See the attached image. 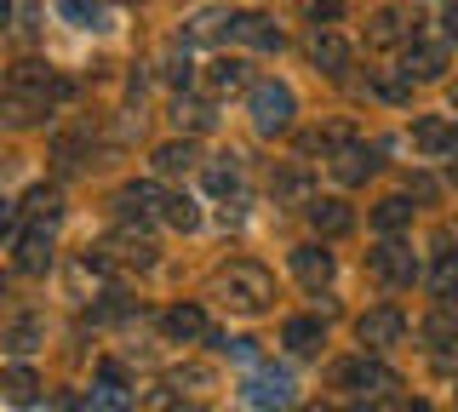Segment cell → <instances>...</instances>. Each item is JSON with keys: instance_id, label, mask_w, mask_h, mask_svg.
Listing matches in <instances>:
<instances>
[{"instance_id": "cell-2", "label": "cell", "mask_w": 458, "mask_h": 412, "mask_svg": "<svg viewBox=\"0 0 458 412\" xmlns=\"http://www.w3.org/2000/svg\"><path fill=\"white\" fill-rule=\"evenodd\" d=\"M247 115H252V126H258L264 138H281V132H293L298 97H293V87H286V80H252Z\"/></svg>"}, {"instance_id": "cell-8", "label": "cell", "mask_w": 458, "mask_h": 412, "mask_svg": "<svg viewBox=\"0 0 458 412\" xmlns=\"http://www.w3.org/2000/svg\"><path fill=\"white\" fill-rule=\"evenodd\" d=\"M247 401L264 407V412H286L293 407V373H281V366H258L247 378Z\"/></svg>"}, {"instance_id": "cell-13", "label": "cell", "mask_w": 458, "mask_h": 412, "mask_svg": "<svg viewBox=\"0 0 458 412\" xmlns=\"http://www.w3.org/2000/svg\"><path fill=\"white\" fill-rule=\"evenodd\" d=\"M412 149L419 155H458V132L447 115H419L412 121Z\"/></svg>"}, {"instance_id": "cell-17", "label": "cell", "mask_w": 458, "mask_h": 412, "mask_svg": "<svg viewBox=\"0 0 458 412\" xmlns=\"http://www.w3.org/2000/svg\"><path fill=\"white\" fill-rule=\"evenodd\" d=\"M327 166H333V178H338V183H367L372 172H378V149H367V144H350V149H338Z\"/></svg>"}, {"instance_id": "cell-36", "label": "cell", "mask_w": 458, "mask_h": 412, "mask_svg": "<svg viewBox=\"0 0 458 412\" xmlns=\"http://www.w3.org/2000/svg\"><path fill=\"white\" fill-rule=\"evenodd\" d=\"M149 412H195L190 401H178L172 390H149Z\"/></svg>"}, {"instance_id": "cell-40", "label": "cell", "mask_w": 458, "mask_h": 412, "mask_svg": "<svg viewBox=\"0 0 458 412\" xmlns=\"http://www.w3.org/2000/svg\"><path fill=\"white\" fill-rule=\"evenodd\" d=\"M447 172H453V183H458V155H453V166H447Z\"/></svg>"}, {"instance_id": "cell-4", "label": "cell", "mask_w": 458, "mask_h": 412, "mask_svg": "<svg viewBox=\"0 0 458 412\" xmlns=\"http://www.w3.org/2000/svg\"><path fill=\"white\" fill-rule=\"evenodd\" d=\"M355 338H361V349L384 355V349H395L401 338H407V315H401L395 304H378V309H367V315L355 321Z\"/></svg>"}, {"instance_id": "cell-1", "label": "cell", "mask_w": 458, "mask_h": 412, "mask_svg": "<svg viewBox=\"0 0 458 412\" xmlns=\"http://www.w3.org/2000/svg\"><path fill=\"white\" fill-rule=\"evenodd\" d=\"M212 292H218V304L235 309V315H264V309L276 304V275H269L264 264H252V258H235V264L218 269Z\"/></svg>"}, {"instance_id": "cell-23", "label": "cell", "mask_w": 458, "mask_h": 412, "mask_svg": "<svg viewBox=\"0 0 458 412\" xmlns=\"http://www.w3.org/2000/svg\"><path fill=\"white\" fill-rule=\"evenodd\" d=\"M247 80H252V75H247V63H241V58H212V63H207V92H218V97H224V92H241Z\"/></svg>"}, {"instance_id": "cell-22", "label": "cell", "mask_w": 458, "mask_h": 412, "mask_svg": "<svg viewBox=\"0 0 458 412\" xmlns=\"http://www.w3.org/2000/svg\"><path fill=\"white\" fill-rule=\"evenodd\" d=\"M429 287H436L441 304H453V298H458V252L447 247V240L436 247V269H429Z\"/></svg>"}, {"instance_id": "cell-24", "label": "cell", "mask_w": 458, "mask_h": 412, "mask_svg": "<svg viewBox=\"0 0 458 412\" xmlns=\"http://www.w3.org/2000/svg\"><path fill=\"white\" fill-rule=\"evenodd\" d=\"M172 121H178V132H212V126H218V109L200 104V97H178V104H172Z\"/></svg>"}, {"instance_id": "cell-35", "label": "cell", "mask_w": 458, "mask_h": 412, "mask_svg": "<svg viewBox=\"0 0 458 412\" xmlns=\"http://www.w3.org/2000/svg\"><path fill=\"white\" fill-rule=\"evenodd\" d=\"M57 206H64V201H57V189H35V195L23 201V212H29L35 223H52V218H57Z\"/></svg>"}, {"instance_id": "cell-28", "label": "cell", "mask_w": 458, "mask_h": 412, "mask_svg": "<svg viewBox=\"0 0 458 412\" xmlns=\"http://www.w3.org/2000/svg\"><path fill=\"white\" fill-rule=\"evenodd\" d=\"M207 189L212 195H235L241 189V155H218V161L207 166Z\"/></svg>"}, {"instance_id": "cell-5", "label": "cell", "mask_w": 458, "mask_h": 412, "mask_svg": "<svg viewBox=\"0 0 458 412\" xmlns=\"http://www.w3.org/2000/svg\"><path fill=\"white\" fill-rule=\"evenodd\" d=\"M12 269L18 275H47L52 269V223H35V230L12 235Z\"/></svg>"}, {"instance_id": "cell-18", "label": "cell", "mask_w": 458, "mask_h": 412, "mask_svg": "<svg viewBox=\"0 0 458 412\" xmlns=\"http://www.w3.org/2000/svg\"><path fill=\"white\" fill-rule=\"evenodd\" d=\"M281 344L293 349V355H315V349L327 344V321L321 315H293V321L281 326Z\"/></svg>"}, {"instance_id": "cell-14", "label": "cell", "mask_w": 458, "mask_h": 412, "mask_svg": "<svg viewBox=\"0 0 458 412\" xmlns=\"http://www.w3.org/2000/svg\"><path fill=\"white\" fill-rule=\"evenodd\" d=\"M447 46H453V40H441V46L412 40L407 58H401V75H412V80H441V75H447Z\"/></svg>"}, {"instance_id": "cell-34", "label": "cell", "mask_w": 458, "mask_h": 412, "mask_svg": "<svg viewBox=\"0 0 458 412\" xmlns=\"http://www.w3.org/2000/svg\"><path fill=\"white\" fill-rule=\"evenodd\" d=\"M372 92H378L384 104H407V97H412V75H378Z\"/></svg>"}, {"instance_id": "cell-3", "label": "cell", "mask_w": 458, "mask_h": 412, "mask_svg": "<svg viewBox=\"0 0 458 412\" xmlns=\"http://www.w3.org/2000/svg\"><path fill=\"white\" fill-rule=\"evenodd\" d=\"M333 378H338V383H344V390H350L361 407H372V401H390V395L401 390V378L390 373V366H384V361H367V355H361V361H344Z\"/></svg>"}, {"instance_id": "cell-32", "label": "cell", "mask_w": 458, "mask_h": 412, "mask_svg": "<svg viewBox=\"0 0 458 412\" xmlns=\"http://www.w3.org/2000/svg\"><path fill=\"white\" fill-rule=\"evenodd\" d=\"M35 390H40V383H35L29 366H12V373H6V401L12 407H29V401H35Z\"/></svg>"}, {"instance_id": "cell-6", "label": "cell", "mask_w": 458, "mask_h": 412, "mask_svg": "<svg viewBox=\"0 0 458 412\" xmlns=\"http://www.w3.org/2000/svg\"><path fill=\"white\" fill-rule=\"evenodd\" d=\"M367 264L384 287H412V281H419V258H412V247H401V240H378Z\"/></svg>"}, {"instance_id": "cell-9", "label": "cell", "mask_w": 458, "mask_h": 412, "mask_svg": "<svg viewBox=\"0 0 458 412\" xmlns=\"http://www.w3.org/2000/svg\"><path fill=\"white\" fill-rule=\"evenodd\" d=\"M419 332H424L429 355H436V366H447V373H453V366H458V315H453L447 304H441L436 315H424Z\"/></svg>"}, {"instance_id": "cell-37", "label": "cell", "mask_w": 458, "mask_h": 412, "mask_svg": "<svg viewBox=\"0 0 458 412\" xmlns=\"http://www.w3.org/2000/svg\"><path fill=\"white\" fill-rule=\"evenodd\" d=\"M310 18L315 23H338L344 18V0H310Z\"/></svg>"}, {"instance_id": "cell-29", "label": "cell", "mask_w": 458, "mask_h": 412, "mask_svg": "<svg viewBox=\"0 0 458 412\" xmlns=\"http://www.w3.org/2000/svg\"><path fill=\"white\" fill-rule=\"evenodd\" d=\"M276 195H281V201H304V195H310V166L304 161L281 166V172H276Z\"/></svg>"}, {"instance_id": "cell-15", "label": "cell", "mask_w": 458, "mask_h": 412, "mask_svg": "<svg viewBox=\"0 0 458 412\" xmlns=\"http://www.w3.org/2000/svg\"><path fill=\"white\" fill-rule=\"evenodd\" d=\"M310 223H315V235H350L355 212H350V201H338V195H310Z\"/></svg>"}, {"instance_id": "cell-31", "label": "cell", "mask_w": 458, "mask_h": 412, "mask_svg": "<svg viewBox=\"0 0 458 412\" xmlns=\"http://www.w3.org/2000/svg\"><path fill=\"white\" fill-rule=\"evenodd\" d=\"M35 344H40V321H35V315H18V321L6 326V349H12V355H29Z\"/></svg>"}, {"instance_id": "cell-41", "label": "cell", "mask_w": 458, "mask_h": 412, "mask_svg": "<svg viewBox=\"0 0 458 412\" xmlns=\"http://www.w3.org/2000/svg\"><path fill=\"white\" fill-rule=\"evenodd\" d=\"M453 97H458V92H453Z\"/></svg>"}, {"instance_id": "cell-7", "label": "cell", "mask_w": 458, "mask_h": 412, "mask_svg": "<svg viewBox=\"0 0 458 412\" xmlns=\"http://www.w3.org/2000/svg\"><path fill=\"white\" fill-rule=\"evenodd\" d=\"M412 40H419V18H412V12H401V6H384L378 18L367 23V46H378V52L412 46Z\"/></svg>"}, {"instance_id": "cell-27", "label": "cell", "mask_w": 458, "mask_h": 412, "mask_svg": "<svg viewBox=\"0 0 458 412\" xmlns=\"http://www.w3.org/2000/svg\"><path fill=\"white\" fill-rule=\"evenodd\" d=\"M372 223H378L384 235L407 230V223H412V195H390V201H378V206H372Z\"/></svg>"}, {"instance_id": "cell-39", "label": "cell", "mask_w": 458, "mask_h": 412, "mask_svg": "<svg viewBox=\"0 0 458 412\" xmlns=\"http://www.w3.org/2000/svg\"><path fill=\"white\" fill-rule=\"evenodd\" d=\"M401 412H436V407H429V401H407V407H401Z\"/></svg>"}, {"instance_id": "cell-30", "label": "cell", "mask_w": 458, "mask_h": 412, "mask_svg": "<svg viewBox=\"0 0 458 412\" xmlns=\"http://www.w3.org/2000/svg\"><path fill=\"white\" fill-rule=\"evenodd\" d=\"M161 218L172 223V230H183V235H190V230H195V223H200V206L190 201V195H166V206H161Z\"/></svg>"}, {"instance_id": "cell-12", "label": "cell", "mask_w": 458, "mask_h": 412, "mask_svg": "<svg viewBox=\"0 0 458 412\" xmlns=\"http://www.w3.org/2000/svg\"><path fill=\"white\" fill-rule=\"evenodd\" d=\"M92 412H132V390H126V373H121V361H104V366H98Z\"/></svg>"}, {"instance_id": "cell-19", "label": "cell", "mask_w": 458, "mask_h": 412, "mask_svg": "<svg viewBox=\"0 0 458 412\" xmlns=\"http://www.w3.org/2000/svg\"><path fill=\"white\" fill-rule=\"evenodd\" d=\"M161 206H166L161 183H126V189H121V212H126V218H161Z\"/></svg>"}, {"instance_id": "cell-21", "label": "cell", "mask_w": 458, "mask_h": 412, "mask_svg": "<svg viewBox=\"0 0 458 412\" xmlns=\"http://www.w3.org/2000/svg\"><path fill=\"white\" fill-rule=\"evenodd\" d=\"M161 326H166V338H178V344H183V338H207L212 332L207 315H200L195 304H172L166 315H161Z\"/></svg>"}, {"instance_id": "cell-16", "label": "cell", "mask_w": 458, "mask_h": 412, "mask_svg": "<svg viewBox=\"0 0 458 412\" xmlns=\"http://www.w3.org/2000/svg\"><path fill=\"white\" fill-rule=\"evenodd\" d=\"M293 275L304 281L310 292H321L327 281H333V252L315 247V240H310V247H293Z\"/></svg>"}, {"instance_id": "cell-11", "label": "cell", "mask_w": 458, "mask_h": 412, "mask_svg": "<svg viewBox=\"0 0 458 412\" xmlns=\"http://www.w3.org/2000/svg\"><path fill=\"white\" fill-rule=\"evenodd\" d=\"M229 40H247L258 52H281L286 46V35L264 18V12H229Z\"/></svg>"}, {"instance_id": "cell-25", "label": "cell", "mask_w": 458, "mask_h": 412, "mask_svg": "<svg viewBox=\"0 0 458 412\" xmlns=\"http://www.w3.org/2000/svg\"><path fill=\"white\" fill-rule=\"evenodd\" d=\"M350 144H361V138H355V126H350V121H333V126H321V132H315L304 149H310V155H321V161H333V155H338V149H350Z\"/></svg>"}, {"instance_id": "cell-20", "label": "cell", "mask_w": 458, "mask_h": 412, "mask_svg": "<svg viewBox=\"0 0 458 412\" xmlns=\"http://www.w3.org/2000/svg\"><path fill=\"white\" fill-rule=\"evenodd\" d=\"M195 166H200V149L190 144V138L155 149V172H161V178H183V172H195Z\"/></svg>"}, {"instance_id": "cell-33", "label": "cell", "mask_w": 458, "mask_h": 412, "mask_svg": "<svg viewBox=\"0 0 458 412\" xmlns=\"http://www.w3.org/2000/svg\"><path fill=\"white\" fill-rule=\"evenodd\" d=\"M57 12H64L75 29H98V18H104V12H98V0H57Z\"/></svg>"}, {"instance_id": "cell-26", "label": "cell", "mask_w": 458, "mask_h": 412, "mask_svg": "<svg viewBox=\"0 0 458 412\" xmlns=\"http://www.w3.org/2000/svg\"><path fill=\"white\" fill-rule=\"evenodd\" d=\"M109 252H114L121 264H138V269H149V264H155V240H149V235H132V230L114 235V240H109Z\"/></svg>"}, {"instance_id": "cell-10", "label": "cell", "mask_w": 458, "mask_h": 412, "mask_svg": "<svg viewBox=\"0 0 458 412\" xmlns=\"http://www.w3.org/2000/svg\"><path fill=\"white\" fill-rule=\"evenodd\" d=\"M310 63L321 69V75H344V69H350V40H344L333 23H315V35H310Z\"/></svg>"}, {"instance_id": "cell-38", "label": "cell", "mask_w": 458, "mask_h": 412, "mask_svg": "<svg viewBox=\"0 0 458 412\" xmlns=\"http://www.w3.org/2000/svg\"><path fill=\"white\" fill-rule=\"evenodd\" d=\"M441 29H447V40H453V46H458V0H453V6H447V18H441Z\"/></svg>"}]
</instances>
